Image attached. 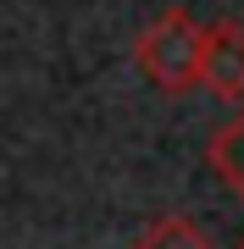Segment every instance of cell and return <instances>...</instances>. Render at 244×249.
Wrapping results in <instances>:
<instances>
[{
	"label": "cell",
	"instance_id": "6da1fadb",
	"mask_svg": "<svg viewBox=\"0 0 244 249\" xmlns=\"http://www.w3.org/2000/svg\"><path fill=\"white\" fill-rule=\"evenodd\" d=\"M133 61L155 89L189 94V89H200V67H206V28L194 22L189 6H167L150 28H139Z\"/></svg>",
	"mask_w": 244,
	"mask_h": 249
},
{
	"label": "cell",
	"instance_id": "277c9868",
	"mask_svg": "<svg viewBox=\"0 0 244 249\" xmlns=\"http://www.w3.org/2000/svg\"><path fill=\"white\" fill-rule=\"evenodd\" d=\"M133 249H211V238H206V227H200L194 216L167 211V216H155V222L133 238Z\"/></svg>",
	"mask_w": 244,
	"mask_h": 249
},
{
	"label": "cell",
	"instance_id": "5b68a950",
	"mask_svg": "<svg viewBox=\"0 0 244 249\" xmlns=\"http://www.w3.org/2000/svg\"><path fill=\"white\" fill-rule=\"evenodd\" d=\"M233 249H244V238H239V244H233Z\"/></svg>",
	"mask_w": 244,
	"mask_h": 249
},
{
	"label": "cell",
	"instance_id": "3957f363",
	"mask_svg": "<svg viewBox=\"0 0 244 249\" xmlns=\"http://www.w3.org/2000/svg\"><path fill=\"white\" fill-rule=\"evenodd\" d=\"M206 160H211V172H217V178L244 199V111H233L222 127H211V139H206Z\"/></svg>",
	"mask_w": 244,
	"mask_h": 249
},
{
	"label": "cell",
	"instance_id": "7a4b0ae2",
	"mask_svg": "<svg viewBox=\"0 0 244 249\" xmlns=\"http://www.w3.org/2000/svg\"><path fill=\"white\" fill-rule=\"evenodd\" d=\"M200 89H211L227 106H244V22L222 17L206 28V67H200Z\"/></svg>",
	"mask_w": 244,
	"mask_h": 249
}]
</instances>
